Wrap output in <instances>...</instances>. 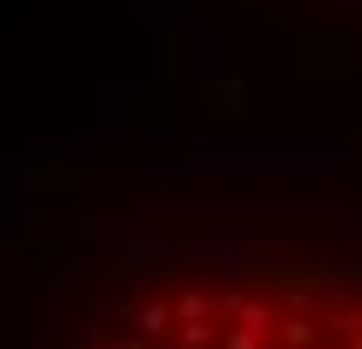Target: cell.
<instances>
[{
  "mask_svg": "<svg viewBox=\"0 0 362 349\" xmlns=\"http://www.w3.org/2000/svg\"><path fill=\"white\" fill-rule=\"evenodd\" d=\"M315 7H329V13H349V21H362V0H315Z\"/></svg>",
  "mask_w": 362,
  "mask_h": 349,
  "instance_id": "2",
  "label": "cell"
},
{
  "mask_svg": "<svg viewBox=\"0 0 362 349\" xmlns=\"http://www.w3.org/2000/svg\"><path fill=\"white\" fill-rule=\"evenodd\" d=\"M13 349H362V202L94 215L34 262Z\"/></svg>",
  "mask_w": 362,
  "mask_h": 349,
  "instance_id": "1",
  "label": "cell"
}]
</instances>
